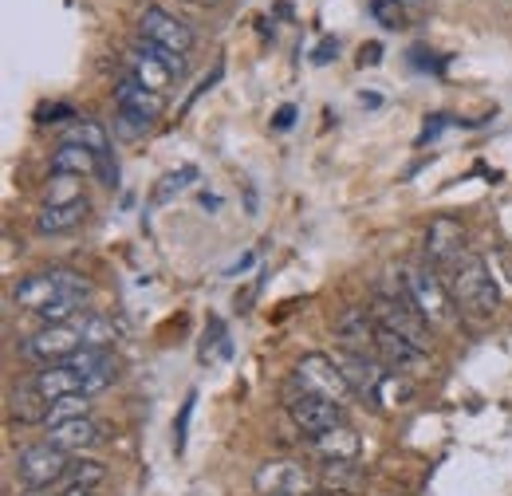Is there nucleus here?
Listing matches in <instances>:
<instances>
[{
  "instance_id": "cd10ccee",
  "label": "nucleus",
  "mask_w": 512,
  "mask_h": 496,
  "mask_svg": "<svg viewBox=\"0 0 512 496\" xmlns=\"http://www.w3.org/2000/svg\"><path fill=\"white\" fill-rule=\"evenodd\" d=\"M371 16L383 24V28H406V8L402 0H371Z\"/></svg>"
},
{
  "instance_id": "6ab92c4d",
  "label": "nucleus",
  "mask_w": 512,
  "mask_h": 496,
  "mask_svg": "<svg viewBox=\"0 0 512 496\" xmlns=\"http://www.w3.org/2000/svg\"><path fill=\"white\" fill-rule=\"evenodd\" d=\"M48 410H52V402H48V398L36 390V382L12 386V394H8V414H12L16 422H24V426L44 422V426H48Z\"/></svg>"
},
{
  "instance_id": "e433bc0d",
  "label": "nucleus",
  "mask_w": 512,
  "mask_h": 496,
  "mask_svg": "<svg viewBox=\"0 0 512 496\" xmlns=\"http://www.w3.org/2000/svg\"><path fill=\"white\" fill-rule=\"evenodd\" d=\"M316 496H347V493H316Z\"/></svg>"
},
{
  "instance_id": "39448f33",
  "label": "nucleus",
  "mask_w": 512,
  "mask_h": 496,
  "mask_svg": "<svg viewBox=\"0 0 512 496\" xmlns=\"http://www.w3.org/2000/svg\"><path fill=\"white\" fill-rule=\"evenodd\" d=\"M284 406L292 414V422L304 430L308 437H320L335 426H343V406L327 402L323 394H312L308 386H300L296 378L284 386Z\"/></svg>"
},
{
  "instance_id": "5701e85b",
  "label": "nucleus",
  "mask_w": 512,
  "mask_h": 496,
  "mask_svg": "<svg viewBox=\"0 0 512 496\" xmlns=\"http://www.w3.org/2000/svg\"><path fill=\"white\" fill-rule=\"evenodd\" d=\"M52 174L91 178V174H99V154L87 150V146H71V142H64V146L52 154Z\"/></svg>"
},
{
  "instance_id": "7c9ffc66",
  "label": "nucleus",
  "mask_w": 512,
  "mask_h": 496,
  "mask_svg": "<svg viewBox=\"0 0 512 496\" xmlns=\"http://www.w3.org/2000/svg\"><path fill=\"white\" fill-rule=\"evenodd\" d=\"M331 56H339V44H335V40H323L320 48L312 52V63H316V67H323V63H331Z\"/></svg>"
},
{
  "instance_id": "9b49d317",
  "label": "nucleus",
  "mask_w": 512,
  "mask_h": 496,
  "mask_svg": "<svg viewBox=\"0 0 512 496\" xmlns=\"http://www.w3.org/2000/svg\"><path fill=\"white\" fill-rule=\"evenodd\" d=\"M67 367L83 378V390H87L91 398L103 394L107 386H115V382H119V371H123L115 347H83L79 355L67 359Z\"/></svg>"
},
{
  "instance_id": "f3484780",
  "label": "nucleus",
  "mask_w": 512,
  "mask_h": 496,
  "mask_svg": "<svg viewBox=\"0 0 512 496\" xmlns=\"http://www.w3.org/2000/svg\"><path fill=\"white\" fill-rule=\"evenodd\" d=\"M103 437H107V430L95 418H75V422H64V426H48V441L56 449L71 453V457L91 453L95 445H103Z\"/></svg>"
},
{
  "instance_id": "c85d7f7f",
  "label": "nucleus",
  "mask_w": 512,
  "mask_h": 496,
  "mask_svg": "<svg viewBox=\"0 0 512 496\" xmlns=\"http://www.w3.org/2000/svg\"><path fill=\"white\" fill-rule=\"evenodd\" d=\"M193 178H197V170H193V166L178 170V174H166V178L158 182V189H154V201H170V197H174V193H182L186 182H193Z\"/></svg>"
},
{
  "instance_id": "a878e982",
  "label": "nucleus",
  "mask_w": 512,
  "mask_h": 496,
  "mask_svg": "<svg viewBox=\"0 0 512 496\" xmlns=\"http://www.w3.org/2000/svg\"><path fill=\"white\" fill-rule=\"evenodd\" d=\"M75 418H91V394L56 398L52 410H48V426H64V422H75Z\"/></svg>"
},
{
  "instance_id": "1a4fd4ad",
  "label": "nucleus",
  "mask_w": 512,
  "mask_h": 496,
  "mask_svg": "<svg viewBox=\"0 0 512 496\" xmlns=\"http://www.w3.org/2000/svg\"><path fill=\"white\" fill-rule=\"evenodd\" d=\"M406 288H410V300H414V308L422 311L426 323H449V319H453L449 284L446 280H438L434 264H430V268H414V272H406Z\"/></svg>"
},
{
  "instance_id": "393cba45",
  "label": "nucleus",
  "mask_w": 512,
  "mask_h": 496,
  "mask_svg": "<svg viewBox=\"0 0 512 496\" xmlns=\"http://www.w3.org/2000/svg\"><path fill=\"white\" fill-rule=\"evenodd\" d=\"M107 481V465L91 461V457H71L67 469V489H99Z\"/></svg>"
},
{
  "instance_id": "72a5a7b5",
  "label": "nucleus",
  "mask_w": 512,
  "mask_h": 496,
  "mask_svg": "<svg viewBox=\"0 0 512 496\" xmlns=\"http://www.w3.org/2000/svg\"><path fill=\"white\" fill-rule=\"evenodd\" d=\"M16 496H60L56 489H20Z\"/></svg>"
},
{
  "instance_id": "c756f323",
  "label": "nucleus",
  "mask_w": 512,
  "mask_h": 496,
  "mask_svg": "<svg viewBox=\"0 0 512 496\" xmlns=\"http://www.w3.org/2000/svg\"><path fill=\"white\" fill-rule=\"evenodd\" d=\"M193 402H197V394H190V398H186V406H182V418H178V426H174V449H178V453L186 449V430H190Z\"/></svg>"
},
{
  "instance_id": "dca6fc26",
  "label": "nucleus",
  "mask_w": 512,
  "mask_h": 496,
  "mask_svg": "<svg viewBox=\"0 0 512 496\" xmlns=\"http://www.w3.org/2000/svg\"><path fill=\"white\" fill-rule=\"evenodd\" d=\"M115 107H119V115H130V119H138V123H146V126H154L162 119V95L146 91L134 75H123V79H119V87H115Z\"/></svg>"
},
{
  "instance_id": "2eb2a0df",
  "label": "nucleus",
  "mask_w": 512,
  "mask_h": 496,
  "mask_svg": "<svg viewBox=\"0 0 512 496\" xmlns=\"http://www.w3.org/2000/svg\"><path fill=\"white\" fill-rule=\"evenodd\" d=\"M335 339L343 343V351L351 355H375L379 343V319L363 308H347L335 319Z\"/></svg>"
},
{
  "instance_id": "aec40b11",
  "label": "nucleus",
  "mask_w": 512,
  "mask_h": 496,
  "mask_svg": "<svg viewBox=\"0 0 512 496\" xmlns=\"http://www.w3.org/2000/svg\"><path fill=\"white\" fill-rule=\"evenodd\" d=\"M312 449L320 453L323 461H359L363 437L355 434L351 426H335V430H327V434L312 437Z\"/></svg>"
},
{
  "instance_id": "473e14b6",
  "label": "nucleus",
  "mask_w": 512,
  "mask_h": 496,
  "mask_svg": "<svg viewBox=\"0 0 512 496\" xmlns=\"http://www.w3.org/2000/svg\"><path fill=\"white\" fill-rule=\"evenodd\" d=\"M292 119H296V107H280V111H276V119H272V126H276V130H288Z\"/></svg>"
},
{
  "instance_id": "4468645a",
  "label": "nucleus",
  "mask_w": 512,
  "mask_h": 496,
  "mask_svg": "<svg viewBox=\"0 0 512 496\" xmlns=\"http://www.w3.org/2000/svg\"><path fill=\"white\" fill-rule=\"evenodd\" d=\"M335 363H339V371H343V378H347V386L355 390V398H371V402H379V390H383V382H386V367L375 359V355H351V351H339Z\"/></svg>"
},
{
  "instance_id": "412c9836",
  "label": "nucleus",
  "mask_w": 512,
  "mask_h": 496,
  "mask_svg": "<svg viewBox=\"0 0 512 496\" xmlns=\"http://www.w3.org/2000/svg\"><path fill=\"white\" fill-rule=\"evenodd\" d=\"M32 382H36V390H40L48 402H56V398H67V394H87V390H83V378L71 371L67 363L40 367V374H36Z\"/></svg>"
},
{
  "instance_id": "f03ea898",
  "label": "nucleus",
  "mask_w": 512,
  "mask_h": 496,
  "mask_svg": "<svg viewBox=\"0 0 512 496\" xmlns=\"http://www.w3.org/2000/svg\"><path fill=\"white\" fill-rule=\"evenodd\" d=\"M16 304L32 315H40L44 323H67L75 319L83 304L91 300V284L79 272L52 268V272H32L12 288Z\"/></svg>"
},
{
  "instance_id": "c9c22d12",
  "label": "nucleus",
  "mask_w": 512,
  "mask_h": 496,
  "mask_svg": "<svg viewBox=\"0 0 512 496\" xmlns=\"http://www.w3.org/2000/svg\"><path fill=\"white\" fill-rule=\"evenodd\" d=\"M193 4H217V0H193Z\"/></svg>"
},
{
  "instance_id": "ddd939ff",
  "label": "nucleus",
  "mask_w": 512,
  "mask_h": 496,
  "mask_svg": "<svg viewBox=\"0 0 512 496\" xmlns=\"http://www.w3.org/2000/svg\"><path fill=\"white\" fill-rule=\"evenodd\" d=\"M138 32H142V40H150V44L174 52V56H186V52L193 48L190 24H182V20L170 16L166 8H146L142 20H138Z\"/></svg>"
},
{
  "instance_id": "9d476101",
  "label": "nucleus",
  "mask_w": 512,
  "mask_h": 496,
  "mask_svg": "<svg viewBox=\"0 0 512 496\" xmlns=\"http://www.w3.org/2000/svg\"><path fill=\"white\" fill-rule=\"evenodd\" d=\"M375 359H379L390 374H406V378H426V374H430V351L414 347L410 339H402V335H394V331H386V327H379Z\"/></svg>"
},
{
  "instance_id": "b1692460",
  "label": "nucleus",
  "mask_w": 512,
  "mask_h": 496,
  "mask_svg": "<svg viewBox=\"0 0 512 496\" xmlns=\"http://www.w3.org/2000/svg\"><path fill=\"white\" fill-rule=\"evenodd\" d=\"M64 142H71V146H87V150H95L99 158L111 154L107 130H103L99 123H91V119H71V126L64 130Z\"/></svg>"
},
{
  "instance_id": "f704fd0d",
  "label": "nucleus",
  "mask_w": 512,
  "mask_h": 496,
  "mask_svg": "<svg viewBox=\"0 0 512 496\" xmlns=\"http://www.w3.org/2000/svg\"><path fill=\"white\" fill-rule=\"evenodd\" d=\"M60 496H95V489H67V493Z\"/></svg>"
},
{
  "instance_id": "f8f14e48",
  "label": "nucleus",
  "mask_w": 512,
  "mask_h": 496,
  "mask_svg": "<svg viewBox=\"0 0 512 496\" xmlns=\"http://www.w3.org/2000/svg\"><path fill=\"white\" fill-rule=\"evenodd\" d=\"M469 233H465V225L457 221V217H434L430 221V229H426V256H430V264L434 268H453L465 252H469Z\"/></svg>"
},
{
  "instance_id": "0eeeda50",
  "label": "nucleus",
  "mask_w": 512,
  "mask_h": 496,
  "mask_svg": "<svg viewBox=\"0 0 512 496\" xmlns=\"http://www.w3.org/2000/svg\"><path fill=\"white\" fill-rule=\"evenodd\" d=\"M253 485L260 496H316L320 477H312L300 461H264Z\"/></svg>"
},
{
  "instance_id": "20e7f679",
  "label": "nucleus",
  "mask_w": 512,
  "mask_h": 496,
  "mask_svg": "<svg viewBox=\"0 0 512 496\" xmlns=\"http://www.w3.org/2000/svg\"><path fill=\"white\" fill-rule=\"evenodd\" d=\"M67 469H71V453L56 449L52 441H36L16 453V477L24 489H56L60 481H67Z\"/></svg>"
},
{
  "instance_id": "bb28decb",
  "label": "nucleus",
  "mask_w": 512,
  "mask_h": 496,
  "mask_svg": "<svg viewBox=\"0 0 512 496\" xmlns=\"http://www.w3.org/2000/svg\"><path fill=\"white\" fill-rule=\"evenodd\" d=\"M83 178H71V174H52V182L44 189V205H71V201H83L79 193Z\"/></svg>"
},
{
  "instance_id": "4be33fe9",
  "label": "nucleus",
  "mask_w": 512,
  "mask_h": 496,
  "mask_svg": "<svg viewBox=\"0 0 512 496\" xmlns=\"http://www.w3.org/2000/svg\"><path fill=\"white\" fill-rule=\"evenodd\" d=\"M367 485L363 469L355 461H323L320 469V489L323 493H347V496H359V489Z\"/></svg>"
},
{
  "instance_id": "6e6552de",
  "label": "nucleus",
  "mask_w": 512,
  "mask_h": 496,
  "mask_svg": "<svg viewBox=\"0 0 512 496\" xmlns=\"http://www.w3.org/2000/svg\"><path fill=\"white\" fill-rule=\"evenodd\" d=\"M292 378H296L300 386H308L312 394H323L327 402L343 406V410H347V402L355 398V390L347 386V378H343V371H339V363L327 359V355H304Z\"/></svg>"
},
{
  "instance_id": "f257e3e1",
  "label": "nucleus",
  "mask_w": 512,
  "mask_h": 496,
  "mask_svg": "<svg viewBox=\"0 0 512 496\" xmlns=\"http://www.w3.org/2000/svg\"><path fill=\"white\" fill-rule=\"evenodd\" d=\"M111 343H115V323L99 311H79L67 323H44L36 335L20 343V355L52 367V363H67L83 347H111Z\"/></svg>"
},
{
  "instance_id": "2f4dec72",
  "label": "nucleus",
  "mask_w": 512,
  "mask_h": 496,
  "mask_svg": "<svg viewBox=\"0 0 512 496\" xmlns=\"http://www.w3.org/2000/svg\"><path fill=\"white\" fill-rule=\"evenodd\" d=\"M379 56H383V48H379V44H363L359 63H363V67H375V63H379Z\"/></svg>"
},
{
  "instance_id": "423d86ee",
  "label": "nucleus",
  "mask_w": 512,
  "mask_h": 496,
  "mask_svg": "<svg viewBox=\"0 0 512 496\" xmlns=\"http://www.w3.org/2000/svg\"><path fill=\"white\" fill-rule=\"evenodd\" d=\"M182 71H186V56H174V52H166V48H158V44H150V40L138 36V44H134V52H130V75H134L146 91L166 95L170 83H174Z\"/></svg>"
},
{
  "instance_id": "7ed1b4c3",
  "label": "nucleus",
  "mask_w": 512,
  "mask_h": 496,
  "mask_svg": "<svg viewBox=\"0 0 512 496\" xmlns=\"http://www.w3.org/2000/svg\"><path fill=\"white\" fill-rule=\"evenodd\" d=\"M449 296H453V308L477 323L493 319L501 308V292H497V280L489 276V264L477 256V252H465L453 268H449Z\"/></svg>"
},
{
  "instance_id": "a211bd4d",
  "label": "nucleus",
  "mask_w": 512,
  "mask_h": 496,
  "mask_svg": "<svg viewBox=\"0 0 512 496\" xmlns=\"http://www.w3.org/2000/svg\"><path fill=\"white\" fill-rule=\"evenodd\" d=\"M87 213H91V205H87V201H71V205H44V209L36 213V233H44V237L71 233V229H79V225L87 221Z\"/></svg>"
}]
</instances>
